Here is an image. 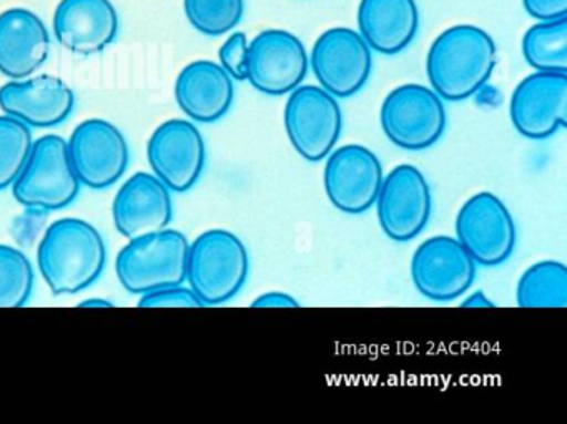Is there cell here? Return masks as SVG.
I'll use <instances>...</instances> for the list:
<instances>
[{
	"instance_id": "obj_33",
	"label": "cell",
	"mask_w": 567,
	"mask_h": 424,
	"mask_svg": "<svg viewBox=\"0 0 567 424\" xmlns=\"http://www.w3.org/2000/svg\"><path fill=\"white\" fill-rule=\"evenodd\" d=\"M111 304L107 300H85L82 301L81 307H111Z\"/></svg>"
},
{
	"instance_id": "obj_1",
	"label": "cell",
	"mask_w": 567,
	"mask_h": 424,
	"mask_svg": "<svg viewBox=\"0 0 567 424\" xmlns=\"http://www.w3.org/2000/svg\"><path fill=\"white\" fill-rule=\"evenodd\" d=\"M497 64L496 42L476 25L446 29L431 44L426 74L431 89L443 101L461 102L489 82Z\"/></svg>"
},
{
	"instance_id": "obj_32",
	"label": "cell",
	"mask_w": 567,
	"mask_h": 424,
	"mask_svg": "<svg viewBox=\"0 0 567 424\" xmlns=\"http://www.w3.org/2000/svg\"><path fill=\"white\" fill-rule=\"evenodd\" d=\"M461 307L464 308H493L494 303L489 298L484 294V291L477 290L473 294L461 301Z\"/></svg>"
},
{
	"instance_id": "obj_30",
	"label": "cell",
	"mask_w": 567,
	"mask_h": 424,
	"mask_svg": "<svg viewBox=\"0 0 567 424\" xmlns=\"http://www.w3.org/2000/svg\"><path fill=\"white\" fill-rule=\"evenodd\" d=\"M524 11L536 21L567 18V0H523Z\"/></svg>"
},
{
	"instance_id": "obj_20",
	"label": "cell",
	"mask_w": 567,
	"mask_h": 424,
	"mask_svg": "<svg viewBox=\"0 0 567 424\" xmlns=\"http://www.w3.org/2000/svg\"><path fill=\"white\" fill-rule=\"evenodd\" d=\"M51 35L44 22L25 9L0 14V72L24 81L48 61Z\"/></svg>"
},
{
	"instance_id": "obj_11",
	"label": "cell",
	"mask_w": 567,
	"mask_h": 424,
	"mask_svg": "<svg viewBox=\"0 0 567 424\" xmlns=\"http://www.w3.org/2000/svg\"><path fill=\"white\" fill-rule=\"evenodd\" d=\"M308 59L320 87L337 99H350L363 91L373 71L371 49L360 32L348 28L324 31Z\"/></svg>"
},
{
	"instance_id": "obj_31",
	"label": "cell",
	"mask_w": 567,
	"mask_h": 424,
	"mask_svg": "<svg viewBox=\"0 0 567 424\" xmlns=\"http://www.w3.org/2000/svg\"><path fill=\"white\" fill-rule=\"evenodd\" d=\"M251 307L257 308H297L300 307L297 300L291 294L281 293V291H268V293L260 294L257 300H254Z\"/></svg>"
},
{
	"instance_id": "obj_9",
	"label": "cell",
	"mask_w": 567,
	"mask_h": 424,
	"mask_svg": "<svg viewBox=\"0 0 567 424\" xmlns=\"http://www.w3.org/2000/svg\"><path fill=\"white\" fill-rule=\"evenodd\" d=\"M374 205L383 234L404 244L420 237L426 228L433 214V195L423 172L403 164L384 175Z\"/></svg>"
},
{
	"instance_id": "obj_19",
	"label": "cell",
	"mask_w": 567,
	"mask_h": 424,
	"mask_svg": "<svg viewBox=\"0 0 567 424\" xmlns=\"http://www.w3.org/2000/svg\"><path fill=\"white\" fill-rule=\"evenodd\" d=\"M54 32L59 44L74 54H101L117 38V11L111 0H62Z\"/></svg>"
},
{
	"instance_id": "obj_28",
	"label": "cell",
	"mask_w": 567,
	"mask_h": 424,
	"mask_svg": "<svg viewBox=\"0 0 567 424\" xmlns=\"http://www.w3.org/2000/svg\"><path fill=\"white\" fill-rule=\"evenodd\" d=\"M221 69L234 81H247L248 38L244 32H234L218 51Z\"/></svg>"
},
{
	"instance_id": "obj_15",
	"label": "cell",
	"mask_w": 567,
	"mask_h": 424,
	"mask_svg": "<svg viewBox=\"0 0 567 424\" xmlns=\"http://www.w3.org/2000/svg\"><path fill=\"white\" fill-rule=\"evenodd\" d=\"M68 144L75 174L85 187L104 190L117 184L127 170V141L111 122H82Z\"/></svg>"
},
{
	"instance_id": "obj_6",
	"label": "cell",
	"mask_w": 567,
	"mask_h": 424,
	"mask_svg": "<svg viewBox=\"0 0 567 424\" xmlns=\"http://www.w3.org/2000/svg\"><path fill=\"white\" fill-rule=\"evenodd\" d=\"M380 124L388 141L398 148L427 151L446 131L444 101L426 85H400L384 99Z\"/></svg>"
},
{
	"instance_id": "obj_29",
	"label": "cell",
	"mask_w": 567,
	"mask_h": 424,
	"mask_svg": "<svg viewBox=\"0 0 567 424\" xmlns=\"http://www.w3.org/2000/svg\"><path fill=\"white\" fill-rule=\"evenodd\" d=\"M141 307H204L192 288L167 287L142 294Z\"/></svg>"
},
{
	"instance_id": "obj_12",
	"label": "cell",
	"mask_w": 567,
	"mask_h": 424,
	"mask_svg": "<svg viewBox=\"0 0 567 424\" xmlns=\"http://www.w3.org/2000/svg\"><path fill=\"white\" fill-rule=\"evenodd\" d=\"M310 69L303 42L284 29H267L248 42L247 81L255 91L281 97L300 87Z\"/></svg>"
},
{
	"instance_id": "obj_13",
	"label": "cell",
	"mask_w": 567,
	"mask_h": 424,
	"mask_svg": "<svg viewBox=\"0 0 567 424\" xmlns=\"http://www.w3.org/2000/svg\"><path fill=\"white\" fill-rule=\"evenodd\" d=\"M327 158L323 184L330 204L347 215L370 210L384 178L377 154L363 145L350 144L331 151Z\"/></svg>"
},
{
	"instance_id": "obj_17",
	"label": "cell",
	"mask_w": 567,
	"mask_h": 424,
	"mask_svg": "<svg viewBox=\"0 0 567 424\" xmlns=\"http://www.w3.org/2000/svg\"><path fill=\"white\" fill-rule=\"evenodd\" d=\"M112 214L115 227L128 240L157 234L174 218L171 190L155 175L138 172L122 185Z\"/></svg>"
},
{
	"instance_id": "obj_3",
	"label": "cell",
	"mask_w": 567,
	"mask_h": 424,
	"mask_svg": "<svg viewBox=\"0 0 567 424\" xmlns=\"http://www.w3.org/2000/svg\"><path fill=\"white\" fill-rule=\"evenodd\" d=\"M248 271L247 247L231 231H204L188 248L187 281L202 304L214 307L237 297L247 283Z\"/></svg>"
},
{
	"instance_id": "obj_4",
	"label": "cell",
	"mask_w": 567,
	"mask_h": 424,
	"mask_svg": "<svg viewBox=\"0 0 567 424\" xmlns=\"http://www.w3.org/2000/svg\"><path fill=\"white\" fill-rule=\"evenodd\" d=\"M187 237L178 230L157 231L128 241L115 263L125 290L144 294L187 281Z\"/></svg>"
},
{
	"instance_id": "obj_16",
	"label": "cell",
	"mask_w": 567,
	"mask_h": 424,
	"mask_svg": "<svg viewBox=\"0 0 567 424\" xmlns=\"http://www.w3.org/2000/svg\"><path fill=\"white\" fill-rule=\"evenodd\" d=\"M148 162L158 180L177 194H185L200 180L207 162V147L192 122L168 121L148 141Z\"/></svg>"
},
{
	"instance_id": "obj_14",
	"label": "cell",
	"mask_w": 567,
	"mask_h": 424,
	"mask_svg": "<svg viewBox=\"0 0 567 424\" xmlns=\"http://www.w3.org/2000/svg\"><path fill=\"white\" fill-rule=\"evenodd\" d=\"M509 117L517 134L546 141L567 125V74L534 72L511 95Z\"/></svg>"
},
{
	"instance_id": "obj_2",
	"label": "cell",
	"mask_w": 567,
	"mask_h": 424,
	"mask_svg": "<svg viewBox=\"0 0 567 424\" xmlns=\"http://www.w3.org/2000/svg\"><path fill=\"white\" fill-rule=\"evenodd\" d=\"M38 261L52 293L75 294L101 278L107 263V248L94 225L79 218H62L45 231Z\"/></svg>"
},
{
	"instance_id": "obj_7",
	"label": "cell",
	"mask_w": 567,
	"mask_h": 424,
	"mask_svg": "<svg viewBox=\"0 0 567 424\" xmlns=\"http://www.w3.org/2000/svg\"><path fill=\"white\" fill-rule=\"evenodd\" d=\"M284 122L291 147L313 164L331 154L343 132L338 99L320 85H300L290 92Z\"/></svg>"
},
{
	"instance_id": "obj_22",
	"label": "cell",
	"mask_w": 567,
	"mask_h": 424,
	"mask_svg": "<svg viewBox=\"0 0 567 424\" xmlns=\"http://www.w3.org/2000/svg\"><path fill=\"white\" fill-rule=\"evenodd\" d=\"M358 29L371 51L398 55L416 38L420 11L414 0H361Z\"/></svg>"
},
{
	"instance_id": "obj_23",
	"label": "cell",
	"mask_w": 567,
	"mask_h": 424,
	"mask_svg": "<svg viewBox=\"0 0 567 424\" xmlns=\"http://www.w3.org/2000/svg\"><path fill=\"white\" fill-rule=\"evenodd\" d=\"M516 301L520 308H566V265L557 260L530 265L517 281Z\"/></svg>"
},
{
	"instance_id": "obj_18",
	"label": "cell",
	"mask_w": 567,
	"mask_h": 424,
	"mask_svg": "<svg viewBox=\"0 0 567 424\" xmlns=\"http://www.w3.org/2000/svg\"><path fill=\"white\" fill-rule=\"evenodd\" d=\"M75 97L64 81L54 75L9 82L0 87V107L29 127L49 128L71 117Z\"/></svg>"
},
{
	"instance_id": "obj_10",
	"label": "cell",
	"mask_w": 567,
	"mask_h": 424,
	"mask_svg": "<svg viewBox=\"0 0 567 424\" xmlns=\"http://www.w3.org/2000/svg\"><path fill=\"white\" fill-rule=\"evenodd\" d=\"M477 265L457 238L436 235L427 238L411 258V280L417 293L437 303L466 294L476 280Z\"/></svg>"
},
{
	"instance_id": "obj_27",
	"label": "cell",
	"mask_w": 567,
	"mask_h": 424,
	"mask_svg": "<svg viewBox=\"0 0 567 424\" xmlns=\"http://www.w3.org/2000/svg\"><path fill=\"white\" fill-rule=\"evenodd\" d=\"M188 22L208 38L234 31L245 14V0H184Z\"/></svg>"
},
{
	"instance_id": "obj_5",
	"label": "cell",
	"mask_w": 567,
	"mask_h": 424,
	"mask_svg": "<svg viewBox=\"0 0 567 424\" xmlns=\"http://www.w3.org/2000/svg\"><path fill=\"white\" fill-rule=\"evenodd\" d=\"M81 187L68 142L59 135H45L32 145L31 157L12 185V194L29 210L58 211L74 204Z\"/></svg>"
},
{
	"instance_id": "obj_24",
	"label": "cell",
	"mask_w": 567,
	"mask_h": 424,
	"mask_svg": "<svg viewBox=\"0 0 567 424\" xmlns=\"http://www.w3.org/2000/svg\"><path fill=\"white\" fill-rule=\"evenodd\" d=\"M523 55L536 72L567 74V18L537 22L527 29Z\"/></svg>"
},
{
	"instance_id": "obj_26",
	"label": "cell",
	"mask_w": 567,
	"mask_h": 424,
	"mask_svg": "<svg viewBox=\"0 0 567 424\" xmlns=\"http://www.w3.org/2000/svg\"><path fill=\"white\" fill-rule=\"evenodd\" d=\"M34 268L22 251L0 245V308L24 307L34 291Z\"/></svg>"
},
{
	"instance_id": "obj_21",
	"label": "cell",
	"mask_w": 567,
	"mask_h": 424,
	"mask_svg": "<svg viewBox=\"0 0 567 424\" xmlns=\"http://www.w3.org/2000/svg\"><path fill=\"white\" fill-rule=\"evenodd\" d=\"M178 107L194 122L215 124L234 105V79L212 61L188 64L175 84Z\"/></svg>"
},
{
	"instance_id": "obj_25",
	"label": "cell",
	"mask_w": 567,
	"mask_h": 424,
	"mask_svg": "<svg viewBox=\"0 0 567 424\" xmlns=\"http://www.w3.org/2000/svg\"><path fill=\"white\" fill-rule=\"evenodd\" d=\"M32 132L12 115H0V190L12 187L31 157Z\"/></svg>"
},
{
	"instance_id": "obj_8",
	"label": "cell",
	"mask_w": 567,
	"mask_h": 424,
	"mask_svg": "<svg viewBox=\"0 0 567 424\" xmlns=\"http://www.w3.org/2000/svg\"><path fill=\"white\" fill-rule=\"evenodd\" d=\"M456 238L476 265L499 267L516 248V224L497 195L480 192L467 198L457 211Z\"/></svg>"
}]
</instances>
